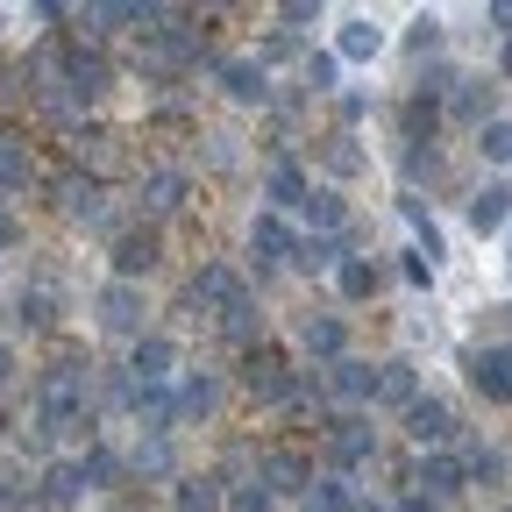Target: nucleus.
<instances>
[{
  "mask_svg": "<svg viewBox=\"0 0 512 512\" xmlns=\"http://www.w3.org/2000/svg\"><path fill=\"white\" fill-rule=\"evenodd\" d=\"M313 434L328 448V477H356L363 463H377V427L363 413H320Z\"/></svg>",
  "mask_w": 512,
  "mask_h": 512,
  "instance_id": "nucleus-1",
  "label": "nucleus"
},
{
  "mask_svg": "<svg viewBox=\"0 0 512 512\" xmlns=\"http://www.w3.org/2000/svg\"><path fill=\"white\" fill-rule=\"evenodd\" d=\"M242 392H249L256 406H278V413H285V406L299 399V370H292L271 342H256V349L242 356Z\"/></svg>",
  "mask_w": 512,
  "mask_h": 512,
  "instance_id": "nucleus-2",
  "label": "nucleus"
},
{
  "mask_svg": "<svg viewBox=\"0 0 512 512\" xmlns=\"http://www.w3.org/2000/svg\"><path fill=\"white\" fill-rule=\"evenodd\" d=\"M93 313H100V328L121 335V342H143L150 335V306H143V285H128V278H107L93 292Z\"/></svg>",
  "mask_w": 512,
  "mask_h": 512,
  "instance_id": "nucleus-3",
  "label": "nucleus"
},
{
  "mask_svg": "<svg viewBox=\"0 0 512 512\" xmlns=\"http://www.w3.org/2000/svg\"><path fill=\"white\" fill-rule=\"evenodd\" d=\"M57 79H64V93H72L79 107H93V100L114 86V64H107V50H93V43H64Z\"/></svg>",
  "mask_w": 512,
  "mask_h": 512,
  "instance_id": "nucleus-4",
  "label": "nucleus"
},
{
  "mask_svg": "<svg viewBox=\"0 0 512 512\" xmlns=\"http://www.w3.org/2000/svg\"><path fill=\"white\" fill-rule=\"evenodd\" d=\"M320 399H335L342 413H363V406L377 399V363H370V356L328 363V370H320Z\"/></svg>",
  "mask_w": 512,
  "mask_h": 512,
  "instance_id": "nucleus-5",
  "label": "nucleus"
},
{
  "mask_svg": "<svg viewBox=\"0 0 512 512\" xmlns=\"http://www.w3.org/2000/svg\"><path fill=\"white\" fill-rule=\"evenodd\" d=\"M185 192H192V171H185V164H150V171L136 178V207H143L150 228H157V221H171V214L185 207Z\"/></svg>",
  "mask_w": 512,
  "mask_h": 512,
  "instance_id": "nucleus-6",
  "label": "nucleus"
},
{
  "mask_svg": "<svg viewBox=\"0 0 512 512\" xmlns=\"http://www.w3.org/2000/svg\"><path fill=\"white\" fill-rule=\"evenodd\" d=\"M256 484H264L271 498H306L313 491V463L299 456V448H264V456H256Z\"/></svg>",
  "mask_w": 512,
  "mask_h": 512,
  "instance_id": "nucleus-7",
  "label": "nucleus"
},
{
  "mask_svg": "<svg viewBox=\"0 0 512 512\" xmlns=\"http://www.w3.org/2000/svg\"><path fill=\"white\" fill-rule=\"evenodd\" d=\"M157 256H164V235H157L150 221H136V228H121V235H114V278H128V285H143V278L157 271Z\"/></svg>",
  "mask_w": 512,
  "mask_h": 512,
  "instance_id": "nucleus-8",
  "label": "nucleus"
},
{
  "mask_svg": "<svg viewBox=\"0 0 512 512\" xmlns=\"http://www.w3.org/2000/svg\"><path fill=\"white\" fill-rule=\"evenodd\" d=\"M399 427H406V441L420 448V456H427V448H448V441L463 434V427H456V413H448L441 399H427V392H420V399L399 413Z\"/></svg>",
  "mask_w": 512,
  "mask_h": 512,
  "instance_id": "nucleus-9",
  "label": "nucleus"
},
{
  "mask_svg": "<svg viewBox=\"0 0 512 512\" xmlns=\"http://www.w3.org/2000/svg\"><path fill=\"white\" fill-rule=\"evenodd\" d=\"M470 384L491 399V406H512V342H491V349H470L463 356Z\"/></svg>",
  "mask_w": 512,
  "mask_h": 512,
  "instance_id": "nucleus-10",
  "label": "nucleus"
},
{
  "mask_svg": "<svg viewBox=\"0 0 512 512\" xmlns=\"http://www.w3.org/2000/svg\"><path fill=\"white\" fill-rule=\"evenodd\" d=\"M299 349L313 356V370L342 363V356H349V320H342V313H306V320H299Z\"/></svg>",
  "mask_w": 512,
  "mask_h": 512,
  "instance_id": "nucleus-11",
  "label": "nucleus"
},
{
  "mask_svg": "<svg viewBox=\"0 0 512 512\" xmlns=\"http://www.w3.org/2000/svg\"><path fill=\"white\" fill-rule=\"evenodd\" d=\"M171 413H178V427L214 420V413H221V377H214V370H185V377L171 384Z\"/></svg>",
  "mask_w": 512,
  "mask_h": 512,
  "instance_id": "nucleus-12",
  "label": "nucleus"
},
{
  "mask_svg": "<svg viewBox=\"0 0 512 512\" xmlns=\"http://www.w3.org/2000/svg\"><path fill=\"white\" fill-rule=\"evenodd\" d=\"M406 491H420V498H434V505L463 498V463L448 456V448H427V456L413 463V484H406Z\"/></svg>",
  "mask_w": 512,
  "mask_h": 512,
  "instance_id": "nucleus-13",
  "label": "nucleus"
},
{
  "mask_svg": "<svg viewBox=\"0 0 512 512\" xmlns=\"http://www.w3.org/2000/svg\"><path fill=\"white\" fill-rule=\"evenodd\" d=\"M221 93L235 100V107H271V72H264V64H256V57H221Z\"/></svg>",
  "mask_w": 512,
  "mask_h": 512,
  "instance_id": "nucleus-14",
  "label": "nucleus"
},
{
  "mask_svg": "<svg viewBox=\"0 0 512 512\" xmlns=\"http://www.w3.org/2000/svg\"><path fill=\"white\" fill-rule=\"evenodd\" d=\"M128 377H136V384H171L178 377V342L171 335H143V342H128Z\"/></svg>",
  "mask_w": 512,
  "mask_h": 512,
  "instance_id": "nucleus-15",
  "label": "nucleus"
},
{
  "mask_svg": "<svg viewBox=\"0 0 512 512\" xmlns=\"http://www.w3.org/2000/svg\"><path fill=\"white\" fill-rule=\"evenodd\" d=\"M79 498H86V470H79V456H50L43 477H36V505L57 512V505H79Z\"/></svg>",
  "mask_w": 512,
  "mask_h": 512,
  "instance_id": "nucleus-16",
  "label": "nucleus"
},
{
  "mask_svg": "<svg viewBox=\"0 0 512 512\" xmlns=\"http://www.w3.org/2000/svg\"><path fill=\"white\" fill-rule=\"evenodd\" d=\"M249 249H256V271H278L299 256V235L285 228V214H256L249 221Z\"/></svg>",
  "mask_w": 512,
  "mask_h": 512,
  "instance_id": "nucleus-17",
  "label": "nucleus"
},
{
  "mask_svg": "<svg viewBox=\"0 0 512 512\" xmlns=\"http://www.w3.org/2000/svg\"><path fill=\"white\" fill-rule=\"evenodd\" d=\"M242 292H249V285H242L228 264H200V278L185 285V306H192V313H221V306L242 299Z\"/></svg>",
  "mask_w": 512,
  "mask_h": 512,
  "instance_id": "nucleus-18",
  "label": "nucleus"
},
{
  "mask_svg": "<svg viewBox=\"0 0 512 512\" xmlns=\"http://www.w3.org/2000/svg\"><path fill=\"white\" fill-rule=\"evenodd\" d=\"M214 320H221V342H228V349H242V356H249L256 342H264V306H256V292L228 299V306H221Z\"/></svg>",
  "mask_w": 512,
  "mask_h": 512,
  "instance_id": "nucleus-19",
  "label": "nucleus"
},
{
  "mask_svg": "<svg viewBox=\"0 0 512 512\" xmlns=\"http://www.w3.org/2000/svg\"><path fill=\"white\" fill-rule=\"evenodd\" d=\"M8 328H15V335H50V328H57V292H50V285H22Z\"/></svg>",
  "mask_w": 512,
  "mask_h": 512,
  "instance_id": "nucleus-20",
  "label": "nucleus"
},
{
  "mask_svg": "<svg viewBox=\"0 0 512 512\" xmlns=\"http://www.w3.org/2000/svg\"><path fill=\"white\" fill-rule=\"evenodd\" d=\"M221 505H228V484L214 470H185L171 484V512H221Z\"/></svg>",
  "mask_w": 512,
  "mask_h": 512,
  "instance_id": "nucleus-21",
  "label": "nucleus"
},
{
  "mask_svg": "<svg viewBox=\"0 0 512 512\" xmlns=\"http://www.w3.org/2000/svg\"><path fill=\"white\" fill-rule=\"evenodd\" d=\"M306 192H313V178H306L292 157H271V171H264V200H271V214L306 207Z\"/></svg>",
  "mask_w": 512,
  "mask_h": 512,
  "instance_id": "nucleus-22",
  "label": "nucleus"
},
{
  "mask_svg": "<svg viewBox=\"0 0 512 512\" xmlns=\"http://www.w3.org/2000/svg\"><path fill=\"white\" fill-rule=\"evenodd\" d=\"M505 221H512V185H505V178L477 185V192H470V228H477V235H498Z\"/></svg>",
  "mask_w": 512,
  "mask_h": 512,
  "instance_id": "nucleus-23",
  "label": "nucleus"
},
{
  "mask_svg": "<svg viewBox=\"0 0 512 512\" xmlns=\"http://www.w3.org/2000/svg\"><path fill=\"white\" fill-rule=\"evenodd\" d=\"M420 399V370L406 363V356H392V363H377V406H392V413H406Z\"/></svg>",
  "mask_w": 512,
  "mask_h": 512,
  "instance_id": "nucleus-24",
  "label": "nucleus"
},
{
  "mask_svg": "<svg viewBox=\"0 0 512 512\" xmlns=\"http://www.w3.org/2000/svg\"><path fill=\"white\" fill-rule=\"evenodd\" d=\"M79 470H86V491H114V484L128 477V456H121V448H107V441H93L86 456H79Z\"/></svg>",
  "mask_w": 512,
  "mask_h": 512,
  "instance_id": "nucleus-25",
  "label": "nucleus"
},
{
  "mask_svg": "<svg viewBox=\"0 0 512 512\" xmlns=\"http://www.w3.org/2000/svg\"><path fill=\"white\" fill-rule=\"evenodd\" d=\"M306 512H363V491H356V477H313V491H306Z\"/></svg>",
  "mask_w": 512,
  "mask_h": 512,
  "instance_id": "nucleus-26",
  "label": "nucleus"
},
{
  "mask_svg": "<svg viewBox=\"0 0 512 512\" xmlns=\"http://www.w3.org/2000/svg\"><path fill=\"white\" fill-rule=\"evenodd\" d=\"M128 477H143V484H164V477H171V484H178L185 470H178V456H171V441H143L136 456H128Z\"/></svg>",
  "mask_w": 512,
  "mask_h": 512,
  "instance_id": "nucleus-27",
  "label": "nucleus"
},
{
  "mask_svg": "<svg viewBox=\"0 0 512 512\" xmlns=\"http://www.w3.org/2000/svg\"><path fill=\"white\" fill-rule=\"evenodd\" d=\"M306 221H313V235H342V228H349L342 192H335V185H313V192H306Z\"/></svg>",
  "mask_w": 512,
  "mask_h": 512,
  "instance_id": "nucleus-28",
  "label": "nucleus"
},
{
  "mask_svg": "<svg viewBox=\"0 0 512 512\" xmlns=\"http://www.w3.org/2000/svg\"><path fill=\"white\" fill-rule=\"evenodd\" d=\"M342 256H349V249H342V235H299L292 271H313V278H320V271H342Z\"/></svg>",
  "mask_w": 512,
  "mask_h": 512,
  "instance_id": "nucleus-29",
  "label": "nucleus"
},
{
  "mask_svg": "<svg viewBox=\"0 0 512 512\" xmlns=\"http://www.w3.org/2000/svg\"><path fill=\"white\" fill-rule=\"evenodd\" d=\"M399 121H406V143H413V150H434V128H441V100L413 93V100L399 107Z\"/></svg>",
  "mask_w": 512,
  "mask_h": 512,
  "instance_id": "nucleus-30",
  "label": "nucleus"
},
{
  "mask_svg": "<svg viewBox=\"0 0 512 512\" xmlns=\"http://www.w3.org/2000/svg\"><path fill=\"white\" fill-rule=\"evenodd\" d=\"M448 114L470 121V128H484V121H491V79H456V93H448Z\"/></svg>",
  "mask_w": 512,
  "mask_h": 512,
  "instance_id": "nucleus-31",
  "label": "nucleus"
},
{
  "mask_svg": "<svg viewBox=\"0 0 512 512\" xmlns=\"http://www.w3.org/2000/svg\"><path fill=\"white\" fill-rule=\"evenodd\" d=\"M93 399H100V413H128V399H136V377H128V363L93 370Z\"/></svg>",
  "mask_w": 512,
  "mask_h": 512,
  "instance_id": "nucleus-32",
  "label": "nucleus"
},
{
  "mask_svg": "<svg viewBox=\"0 0 512 512\" xmlns=\"http://www.w3.org/2000/svg\"><path fill=\"white\" fill-rule=\"evenodd\" d=\"M377 285H384V271L370 264V256H342V271H335V292L342 299H370Z\"/></svg>",
  "mask_w": 512,
  "mask_h": 512,
  "instance_id": "nucleus-33",
  "label": "nucleus"
},
{
  "mask_svg": "<svg viewBox=\"0 0 512 512\" xmlns=\"http://www.w3.org/2000/svg\"><path fill=\"white\" fill-rule=\"evenodd\" d=\"M463 484H505V448H463Z\"/></svg>",
  "mask_w": 512,
  "mask_h": 512,
  "instance_id": "nucleus-34",
  "label": "nucleus"
},
{
  "mask_svg": "<svg viewBox=\"0 0 512 512\" xmlns=\"http://www.w3.org/2000/svg\"><path fill=\"white\" fill-rule=\"evenodd\" d=\"M29 178H36L29 150L22 143H0V200H8V192H29Z\"/></svg>",
  "mask_w": 512,
  "mask_h": 512,
  "instance_id": "nucleus-35",
  "label": "nucleus"
},
{
  "mask_svg": "<svg viewBox=\"0 0 512 512\" xmlns=\"http://www.w3.org/2000/svg\"><path fill=\"white\" fill-rule=\"evenodd\" d=\"M377 43H384V36H377V29H370V22L356 15V22H342V36H335V57L363 64V57H377Z\"/></svg>",
  "mask_w": 512,
  "mask_h": 512,
  "instance_id": "nucleus-36",
  "label": "nucleus"
},
{
  "mask_svg": "<svg viewBox=\"0 0 512 512\" xmlns=\"http://www.w3.org/2000/svg\"><path fill=\"white\" fill-rule=\"evenodd\" d=\"M477 150H484L491 164H512V121H505V114H491V121L477 128Z\"/></svg>",
  "mask_w": 512,
  "mask_h": 512,
  "instance_id": "nucleus-37",
  "label": "nucleus"
},
{
  "mask_svg": "<svg viewBox=\"0 0 512 512\" xmlns=\"http://www.w3.org/2000/svg\"><path fill=\"white\" fill-rule=\"evenodd\" d=\"M221 512H278V498L249 477V484H235V491H228V505H221Z\"/></svg>",
  "mask_w": 512,
  "mask_h": 512,
  "instance_id": "nucleus-38",
  "label": "nucleus"
},
{
  "mask_svg": "<svg viewBox=\"0 0 512 512\" xmlns=\"http://www.w3.org/2000/svg\"><path fill=\"white\" fill-rule=\"evenodd\" d=\"M335 64H342L335 50H313L306 57V93H335Z\"/></svg>",
  "mask_w": 512,
  "mask_h": 512,
  "instance_id": "nucleus-39",
  "label": "nucleus"
},
{
  "mask_svg": "<svg viewBox=\"0 0 512 512\" xmlns=\"http://www.w3.org/2000/svg\"><path fill=\"white\" fill-rule=\"evenodd\" d=\"M328 171H335V178H356V171H363V150H356L349 136H328Z\"/></svg>",
  "mask_w": 512,
  "mask_h": 512,
  "instance_id": "nucleus-40",
  "label": "nucleus"
},
{
  "mask_svg": "<svg viewBox=\"0 0 512 512\" xmlns=\"http://www.w3.org/2000/svg\"><path fill=\"white\" fill-rule=\"evenodd\" d=\"M406 50H413V57H434V50H441V22H434V15H420V22H413V36H406Z\"/></svg>",
  "mask_w": 512,
  "mask_h": 512,
  "instance_id": "nucleus-41",
  "label": "nucleus"
},
{
  "mask_svg": "<svg viewBox=\"0 0 512 512\" xmlns=\"http://www.w3.org/2000/svg\"><path fill=\"white\" fill-rule=\"evenodd\" d=\"M278 22H285V36H292V29H306V22H320V0H285Z\"/></svg>",
  "mask_w": 512,
  "mask_h": 512,
  "instance_id": "nucleus-42",
  "label": "nucleus"
},
{
  "mask_svg": "<svg viewBox=\"0 0 512 512\" xmlns=\"http://www.w3.org/2000/svg\"><path fill=\"white\" fill-rule=\"evenodd\" d=\"M15 377H22V356H15V342H8V335H0V392H8Z\"/></svg>",
  "mask_w": 512,
  "mask_h": 512,
  "instance_id": "nucleus-43",
  "label": "nucleus"
},
{
  "mask_svg": "<svg viewBox=\"0 0 512 512\" xmlns=\"http://www.w3.org/2000/svg\"><path fill=\"white\" fill-rule=\"evenodd\" d=\"M399 271H406V285H427V278H434V264H427V249H413V256H406Z\"/></svg>",
  "mask_w": 512,
  "mask_h": 512,
  "instance_id": "nucleus-44",
  "label": "nucleus"
},
{
  "mask_svg": "<svg viewBox=\"0 0 512 512\" xmlns=\"http://www.w3.org/2000/svg\"><path fill=\"white\" fill-rule=\"evenodd\" d=\"M292 50H299V36H285V29H278V36H271V43H264V57H271V64H285V57H292ZM264 57H256V64H264Z\"/></svg>",
  "mask_w": 512,
  "mask_h": 512,
  "instance_id": "nucleus-45",
  "label": "nucleus"
},
{
  "mask_svg": "<svg viewBox=\"0 0 512 512\" xmlns=\"http://www.w3.org/2000/svg\"><path fill=\"white\" fill-rule=\"evenodd\" d=\"M441 164H434V150H406V178H434Z\"/></svg>",
  "mask_w": 512,
  "mask_h": 512,
  "instance_id": "nucleus-46",
  "label": "nucleus"
},
{
  "mask_svg": "<svg viewBox=\"0 0 512 512\" xmlns=\"http://www.w3.org/2000/svg\"><path fill=\"white\" fill-rule=\"evenodd\" d=\"M491 29H498V36L512 43V0H498V8H491Z\"/></svg>",
  "mask_w": 512,
  "mask_h": 512,
  "instance_id": "nucleus-47",
  "label": "nucleus"
},
{
  "mask_svg": "<svg viewBox=\"0 0 512 512\" xmlns=\"http://www.w3.org/2000/svg\"><path fill=\"white\" fill-rule=\"evenodd\" d=\"M15 242H22V228H15V214H8V207H0V249H15Z\"/></svg>",
  "mask_w": 512,
  "mask_h": 512,
  "instance_id": "nucleus-48",
  "label": "nucleus"
},
{
  "mask_svg": "<svg viewBox=\"0 0 512 512\" xmlns=\"http://www.w3.org/2000/svg\"><path fill=\"white\" fill-rule=\"evenodd\" d=\"M392 512H434V498H420V491H406V498H399Z\"/></svg>",
  "mask_w": 512,
  "mask_h": 512,
  "instance_id": "nucleus-49",
  "label": "nucleus"
},
{
  "mask_svg": "<svg viewBox=\"0 0 512 512\" xmlns=\"http://www.w3.org/2000/svg\"><path fill=\"white\" fill-rule=\"evenodd\" d=\"M498 72H505V79H512V43H505V57H498Z\"/></svg>",
  "mask_w": 512,
  "mask_h": 512,
  "instance_id": "nucleus-50",
  "label": "nucleus"
},
{
  "mask_svg": "<svg viewBox=\"0 0 512 512\" xmlns=\"http://www.w3.org/2000/svg\"><path fill=\"white\" fill-rule=\"evenodd\" d=\"M114 512H128V505H114Z\"/></svg>",
  "mask_w": 512,
  "mask_h": 512,
  "instance_id": "nucleus-51",
  "label": "nucleus"
},
{
  "mask_svg": "<svg viewBox=\"0 0 512 512\" xmlns=\"http://www.w3.org/2000/svg\"><path fill=\"white\" fill-rule=\"evenodd\" d=\"M505 512H512V505H505Z\"/></svg>",
  "mask_w": 512,
  "mask_h": 512,
  "instance_id": "nucleus-52",
  "label": "nucleus"
}]
</instances>
